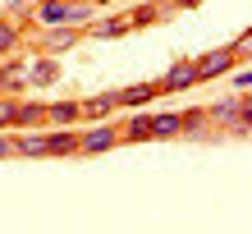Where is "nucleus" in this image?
I'll list each match as a JSON object with an SVG mask.
<instances>
[{
  "label": "nucleus",
  "mask_w": 252,
  "mask_h": 234,
  "mask_svg": "<svg viewBox=\"0 0 252 234\" xmlns=\"http://www.w3.org/2000/svg\"><path fill=\"white\" fill-rule=\"evenodd\" d=\"M87 5H78V0H41L37 5V23H83L87 19Z\"/></svg>",
  "instance_id": "nucleus-1"
},
{
  "label": "nucleus",
  "mask_w": 252,
  "mask_h": 234,
  "mask_svg": "<svg viewBox=\"0 0 252 234\" xmlns=\"http://www.w3.org/2000/svg\"><path fill=\"white\" fill-rule=\"evenodd\" d=\"M234 60H239V46H225V51H211L206 60H197L192 69H197V78H216V74H229Z\"/></svg>",
  "instance_id": "nucleus-2"
},
{
  "label": "nucleus",
  "mask_w": 252,
  "mask_h": 234,
  "mask_svg": "<svg viewBox=\"0 0 252 234\" xmlns=\"http://www.w3.org/2000/svg\"><path fill=\"white\" fill-rule=\"evenodd\" d=\"M160 92V83H133V87H124V92H110L115 97V106H147Z\"/></svg>",
  "instance_id": "nucleus-3"
},
{
  "label": "nucleus",
  "mask_w": 252,
  "mask_h": 234,
  "mask_svg": "<svg viewBox=\"0 0 252 234\" xmlns=\"http://www.w3.org/2000/svg\"><path fill=\"white\" fill-rule=\"evenodd\" d=\"M170 134H184V115H156V120H147V138H170Z\"/></svg>",
  "instance_id": "nucleus-4"
},
{
  "label": "nucleus",
  "mask_w": 252,
  "mask_h": 234,
  "mask_svg": "<svg viewBox=\"0 0 252 234\" xmlns=\"http://www.w3.org/2000/svg\"><path fill=\"white\" fill-rule=\"evenodd\" d=\"M115 142H120V134L106 124V129H92L87 138H78V147H83V152H106V147H115Z\"/></svg>",
  "instance_id": "nucleus-5"
},
{
  "label": "nucleus",
  "mask_w": 252,
  "mask_h": 234,
  "mask_svg": "<svg viewBox=\"0 0 252 234\" xmlns=\"http://www.w3.org/2000/svg\"><path fill=\"white\" fill-rule=\"evenodd\" d=\"M188 83H197V69H192V65H170V74L160 78V87H165V92H174V87H188Z\"/></svg>",
  "instance_id": "nucleus-6"
},
{
  "label": "nucleus",
  "mask_w": 252,
  "mask_h": 234,
  "mask_svg": "<svg viewBox=\"0 0 252 234\" xmlns=\"http://www.w3.org/2000/svg\"><path fill=\"white\" fill-rule=\"evenodd\" d=\"M83 115V106H73V101H55V106L41 110V120H55V124H73Z\"/></svg>",
  "instance_id": "nucleus-7"
},
{
  "label": "nucleus",
  "mask_w": 252,
  "mask_h": 234,
  "mask_svg": "<svg viewBox=\"0 0 252 234\" xmlns=\"http://www.w3.org/2000/svg\"><path fill=\"white\" fill-rule=\"evenodd\" d=\"M55 74H60V69H55L51 60H28V83H41V87H46V83H55Z\"/></svg>",
  "instance_id": "nucleus-8"
},
{
  "label": "nucleus",
  "mask_w": 252,
  "mask_h": 234,
  "mask_svg": "<svg viewBox=\"0 0 252 234\" xmlns=\"http://www.w3.org/2000/svg\"><path fill=\"white\" fill-rule=\"evenodd\" d=\"M41 110H46V106H37V101H23V106H14V124H37V120H41Z\"/></svg>",
  "instance_id": "nucleus-9"
},
{
  "label": "nucleus",
  "mask_w": 252,
  "mask_h": 234,
  "mask_svg": "<svg viewBox=\"0 0 252 234\" xmlns=\"http://www.w3.org/2000/svg\"><path fill=\"white\" fill-rule=\"evenodd\" d=\"M124 28H128V19H106V23H92L87 33H92V37H120Z\"/></svg>",
  "instance_id": "nucleus-10"
},
{
  "label": "nucleus",
  "mask_w": 252,
  "mask_h": 234,
  "mask_svg": "<svg viewBox=\"0 0 252 234\" xmlns=\"http://www.w3.org/2000/svg\"><path fill=\"white\" fill-rule=\"evenodd\" d=\"M28 83V65H9V69H0V87H19Z\"/></svg>",
  "instance_id": "nucleus-11"
},
{
  "label": "nucleus",
  "mask_w": 252,
  "mask_h": 234,
  "mask_svg": "<svg viewBox=\"0 0 252 234\" xmlns=\"http://www.w3.org/2000/svg\"><path fill=\"white\" fill-rule=\"evenodd\" d=\"M46 152H78V138H73V134H51Z\"/></svg>",
  "instance_id": "nucleus-12"
},
{
  "label": "nucleus",
  "mask_w": 252,
  "mask_h": 234,
  "mask_svg": "<svg viewBox=\"0 0 252 234\" xmlns=\"http://www.w3.org/2000/svg\"><path fill=\"white\" fill-rule=\"evenodd\" d=\"M73 41H78V33H73V28H60V33L46 37V46H51V51H64V46H73Z\"/></svg>",
  "instance_id": "nucleus-13"
},
{
  "label": "nucleus",
  "mask_w": 252,
  "mask_h": 234,
  "mask_svg": "<svg viewBox=\"0 0 252 234\" xmlns=\"http://www.w3.org/2000/svg\"><path fill=\"white\" fill-rule=\"evenodd\" d=\"M110 110H115V97H96L83 106V115H110Z\"/></svg>",
  "instance_id": "nucleus-14"
},
{
  "label": "nucleus",
  "mask_w": 252,
  "mask_h": 234,
  "mask_svg": "<svg viewBox=\"0 0 252 234\" xmlns=\"http://www.w3.org/2000/svg\"><path fill=\"white\" fill-rule=\"evenodd\" d=\"M156 19V5H142L138 14H128V28H142V23H152Z\"/></svg>",
  "instance_id": "nucleus-15"
},
{
  "label": "nucleus",
  "mask_w": 252,
  "mask_h": 234,
  "mask_svg": "<svg viewBox=\"0 0 252 234\" xmlns=\"http://www.w3.org/2000/svg\"><path fill=\"white\" fill-rule=\"evenodd\" d=\"M14 41H19V33H14V28H9V23H0V51H9V46H14Z\"/></svg>",
  "instance_id": "nucleus-16"
},
{
  "label": "nucleus",
  "mask_w": 252,
  "mask_h": 234,
  "mask_svg": "<svg viewBox=\"0 0 252 234\" xmlns=\"http://www.w3.org/2000/svg\"><path fill=\"white\" fill-rule=\"evenodd\" d=\"M0 124H14V101H0Z\"/></svg>",
  "instance_id": "nucleus-17"
},
{
  "label": "nucleus",
  "mask_w": 252,
  "mask_h": 234,
  "mask_svg": "<svg viewBox=\"0 0 252 234\" xmlns=\"http://www.w3.org/2000/svg\"><path fill=\"white\" fill-rule=\"evenodd\" d=\"M5 152H14V142H9V138H0V156H5Z\"/></svg>",
  "instance_id": "nucleus-18"
},
{
  "label": "nucleus",
  "mask_w": 252,
  "mask_h": 234,
  "mask_svg": "<svg viewBox=\"0 0 252 234\" xmlns=\"http://www.w3.org/2000/svg\"><path fill=\"white\" fill-rule=\"evenodd\" d=\"M174 5H179V9H184V5H197V0H174Z\"/></svg>",
  "instance_id": "nucleus-19"
}]
</instances>
